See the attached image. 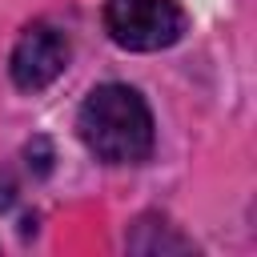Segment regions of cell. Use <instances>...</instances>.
<instances>
[{"mask_svg": "<svg viewBox=\"0 0 257 257\" xmlns=\"http://www.w3.org/2000/svg\"><path fill=\"white\" fill-rule=\"evenodd\" d=\"M76 133L104 165H137L153 153V112L128 84H100L84 96Z\"/></svg>", "mask_w": 257, "mask_h": 257, "instance_id": "obj_1", "label": "cell"}, {"mask_svg": "<svg viewBox=\"0 0 257 257\" xmlns=\"http://www.w3.org/2000/svg\"><path fill=\"white\" fill-rule=\"evenodd\" d=\"M104 28L112 44L128 52H157L181 40L185 12L173 0H108L104 4Z\"/></svg>", "mask_w": 257, "mask_h": 257, "instance_id": "obj_2", "label": "cell"}, {"mask_svg": "<svg viewBox=\"0 0 257 257\" xmlns=\"http://www.w3.org/2000/svg\"><path fill=\"white\" fill-rule=\"evenodd\" d=\"M64 64H68V40H64V32L52 28V24H32L16 40L8 72H12L16 88L40 92V88H48L64 72Z\"/></svg>", "mask_w": 257, "mask_h": 257, "instance_id": "obj_3", "label": "cell"}]
</instances>
